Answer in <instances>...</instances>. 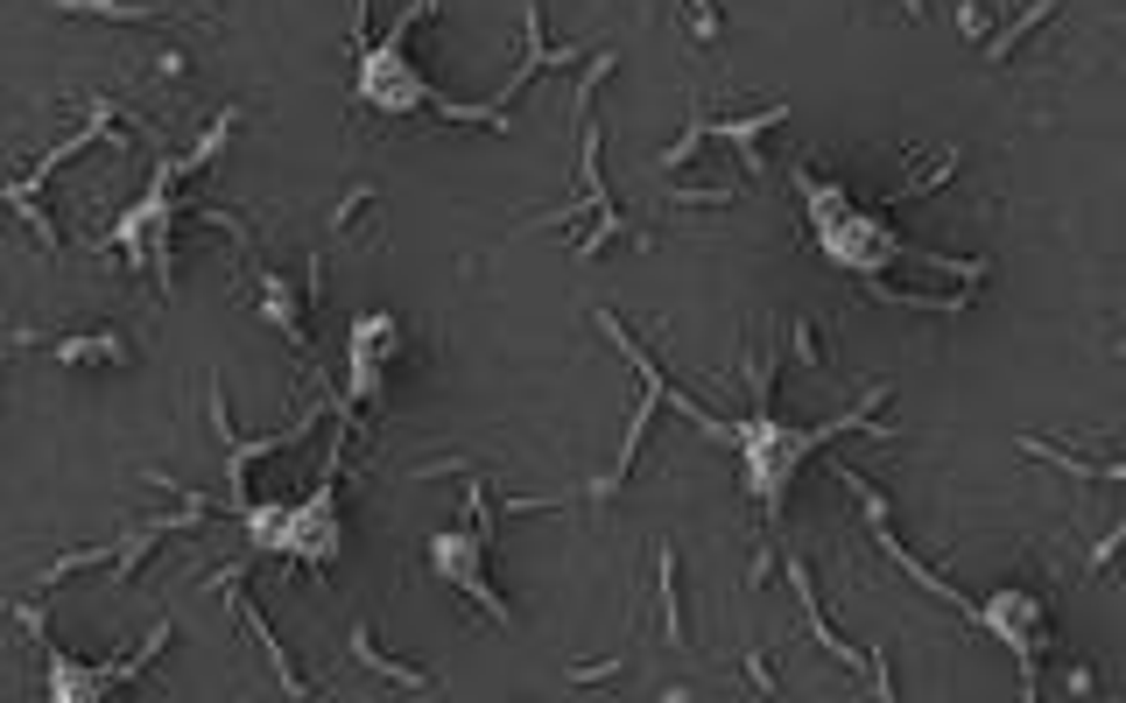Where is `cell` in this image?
Returning a JSON list of instances; mask_svg holds the SVG:
<instances>
[{
	"mask_svg": "<svg viewBox=\"0 0 1126 703\" xmlns=\"http://www.w3.org/2000/svg\"><path fill=\"white\" fill-rule=\"evenodd\" d=\"M352 661L366 668V676H380V682H401V690H436V676H423V668H409V661H395V655H380L374 647V619H352V647H345Z\"/></svg>",
	"mask_w": 1126,
	"mask_h": 703,
	"instance_id": "cell-1",
	"label": "cell"
},
{
	"mask_svg": "<svg viewBox=\"0 0 1126 703\" xmlns=\"http://www.w3.org/2000/svg\"><path fill=\"white\" fill-rule=\"evenodd\" d=\"M1049 14H1056V0H1028V8H1021V14H1014V22H1000V28H993V36H986V43H979V49H986V64H1014V49H1021V43H1028V36H1035V28H1042V22H1049Z\"/></svg>",
	"mask_w": 1126,
	"mask_h": 703,
	"instance_id": "cell-2",
	"label": "cell"
},
{
	"mask_svg": "<svg viewBox=\"0 0 1126 703\" xmlns=\"http://www.w3.org/2000/svg\"><path fill=\"white\" fill-rule=\"evenodd\" d=\"M655 571H662V641L691 647V626H683V598H676V549H655Z\"/></svg>",
	"mask_w": 1126,
	"mask_h": 703,
	"instance_id": "cell-3",
	"label": "cell"
},
{
	"mask_svg": "<svg viewBox=\"0 0 1126 703\" xmlns=\"http://www.w3.org/2000/svg\"><path fill=\"white\" fill-rule=\"evenodd\" d=\"M374 205H380V197H374V191H366V183H360V191H352L345 205L331 211V232H339V240H352V232H360V219H374Z\"/></svg>",
	"mask_w": 1126,
	"mask_h": 703,
	"instance_id": "cell-4",
	"label": "cell"
},
{
	"mask_svg": "<svg viewBox=\"0 0 1126 703\" xmlns=\"http://www.w3.org/2000/svg\"><path fill=\"white\" fill-rule=\"evenodd\" d=\"M613 49H599L592 64H584V78H578V120H592V99H599V85H606V71H613Z\"/></svg>",
	"mask_w": 1126,
	"mask_h": 703,
	"instance_id": "cell-5",
	"label": "cell"
},
{
	"mask_svg": "<svg viewBox=\"0 0 1126 703\" xmlns=\"http://www.w3.org/2000/svg\"><path fill=\"white\" fill-rule=\"evenodd\" d=\"M683 14H691L697 43H718V28H726V22H718V0H683Z\"/></svg>",
	"mask_w": 1126,
	"mask_h": 703,
	"instance_id": "cell-6",
	"label": "cell"
},
{
	"mask_svg": "<svg viewBox=\"0 0 1126 703\" xmlns=\"http://www.w3.org/2000/svg\"><path fill=\"white\" fill-rule=\"evenodd\" d=\"M148 71H156L162 85H183V78H191V57H183V49H156V64H148Z\"/></svg>",
	"mask_w": 1126,
	"mask_h": 703,
	"instance_id": "cell-7",
	"label": "cell"
},
{
	"mask_svg": "<svg viewBox=\"0 0 1126 703\" xmlns=\"http://www.w3.org/2000/svg\"><path fill=\"white\" fill-rule=\"evenodd\" d=\"M957 28H965V36H993V22H986V8H979V0H957Z\"/></svg>",
	"mask_w": 1126,
	"mask_h": 703,
	"instance_id": "cell-8",
	"label": "cell"
},
{
	"mask_svg": "<svg viewBox=\"0 0 1126 703\" xmlns=\"http://www.w3.org/2000/svg\"><path fill=\"white\" fill-rule=\"evenodd\" d=\"M788 345H796V359H803V366H823V345H817V324H796V331H788Z\"/></svg>",
	"mask_w": 1126,
	"mask_h": 703,
	"instance_id": "cell-9",
	"label": "cell"
},
{
	"mask_svg": "<svg viewBox=\"0 0 1126 703\" xmlns=\"http://www.w3.org/2000/svg\"><path fill=\"white\" fill-rule=\"evenodd\" d=\"M747 682H753V690H761V696H782V682L767 676V655H747Z\"/></svg>",
	"mask_w": 1126,
	"mask_h": 703,
	"instance_id": "cell-10",
	"label": "cell"
},
{
	"mask_svg": "<svg viewBox=\"0 0 1126 703\" xmlns=\"http://www.w3.org/2000/svg\"><path fill=\"white\" fill-rule=\"evenodd\" d=\"M606 676H619V661H592V668H570V682H606Z\"/></svg>",
	"mask_w": 1126,
	"mask_h": 703,
	"instance_id": "cell-11",
	"label": "cell"
},
{
	"mask_svg": "<svg viewBox=\"0 0 1126 703\" xmlns=\"http://www.w3.org/2000/svg\"><path fill=\"white\" fill-rule=\"evenodd\" d=\"M901 14H922V0H901Z\"/></svg>",
	"mask_w": 1126,
	"mask_h": 703,
	"instance_id": "cell-12",
	"label": "cell"
}]
</instances>
